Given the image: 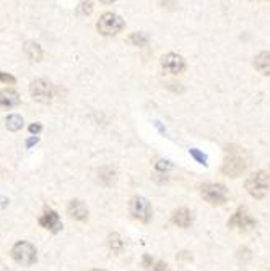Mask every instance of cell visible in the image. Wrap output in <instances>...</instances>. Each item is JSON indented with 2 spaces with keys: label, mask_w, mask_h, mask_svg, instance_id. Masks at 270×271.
<instances>
[{
  "label": "cell",
  "mask_w": 270,
  "mask_h": 271,
  "mask_svg": "<svg viewBox=\"0 0 270 271\" xmlns=\"http://www.w3.org/2000/svg\"><path fill=\"white\" fill-rule=\"evenodd\" d=\"M248 168V158L244 156V151L241 148L228 146L225 151V159L222 166V172L228 177L241 176Z\"/></svg>",
  "instance_id": "cell-1"
},
{
  "label": "cell",
  "mask_w": 270,
  "mask_h": 271,
  "mask_svg": "<svg viewBox=\"0 0 270 271\" xmlns=\"http://www.w3.org/2000/svg\"><path fill=\"white\" fill-rule=\"evenodd\" d=\"M246 187L248 193L256 200H262L267 195L270 188V174L266 171H256L246 179Z\"/></svg>",
  "instance_id": "cell-2"
},
{
  "label": "cell",
  "mask_w": 270,
  "mask_h": 271,
  "mask_svg": "<svg viewBox=\"0 0 270 271\" xmlns=\"http://www.w3.org/2000/svg\"><path fill=\"white\" fill-rule=\"evenodd\" d=\"M96 28L103 36H116L126 28V21L119 15L113 13V11H106V13L100 16Z\"/></svg>",
  "instance_id": "cell-3"
},
{
  "label": "cell",
  "mask_w": 270,
  "mask_h": 271,
  "mask_svg": "<svg viewBox=\"0 0 270 271\" xmlns=\"http://www.w3.org/2000/svg\"><path fill=\"white\" fill-rule=\"evenodd\" d=\"M11 257H13V260L18 265H23V267H31L38 260V254H36L34 245L24 242V240H20V242H16L11 247Z\"/></svg>",
  "instance_id": "cell-4"
},
{
  "label": "cell",
  "mask_w": 270,
  "mask_h": 271,
  "mask_svg": "<svg viewBox=\"0 0 270 271\" xmlns=\"http://www.w3.org/2000/svg\"><path fill=\"white\" fill-rule=\"evenodd\" d=\"M200 195L210 205L220 206L225 205L226 200H228V188L222 185V183H204L200 187Z\"/></svg>",
  "instance_id": "cell-5"
},
{
  "label": "cell",
  "mask_w": 270,
  "mask_h": 271,
  "mask_svg": "<svg viewBox=\"0 0 270 271\" xmlns=\"http://www.w3.org/2000/svg\"><path fill=\"white\" fill-rule=\"evenodd\" d=\"M29 93H31V97L34 101H38L41 104H47L51 102L54 97V86L51 85V82H47V80L38 78L29 85Z\"/></svg>",
  "instance_id": "cell-6"
},
{
  "label": "cell",
  "mask_w": 270,
  "mask_h": 271,
  "mask_svg": "<svg viewBox=\"0 0 270 271\" xmlns=\"http://www.w3.org/2000/svg\"><path fill=\"white\" fill-rule=\"evenodd\" d=\"M228 227L230 229L239 231V232H248V231H253L256 227V219L248 213V209L239 208L228 219Z\"/></svg>",
  "instance_id": "cell-7"
},
{
  "label": "cell",
  "mask_w": 270,
  "mask_h": 271,
  "mask_svg": "<svg viewBox=\"0 0 270 271\" xmlns=\"http://www.w3.org/2000/svg\"><path fill=\"white\" fill-rule=\"evenodd\" d=\"M129 209H131V214L138 219L140 223H148V221L151 219V205L150 201L143 198V196H134V198L131 200V205H129Z\"/></svg>",
  "instance_id": "cell-8"
},
{
  "label": "cell",
  "mask_w": 270,
  "mask_h": 271,
  "mask_svg": "<svg viewBox=\"0 0 270 271\" xmlns=\"http://www.w3.org/2000/svg\"><path fill=\"white\" fill-rule=\"evenodd\" d=\"M161 67L166 72L173 73V75H177V73H182L186 70V60H184V57L179 54L169 52L161 57Z\"/></svg>",
  "instance_id": "cell-9"
},
{
  "label": "cell",
  "mask_w": 270,
  "mask_h": 271,
  "mask_svg": "<svg viewBox=\"0 0 270 271\" xmlns=\"http://www.w3.org/2000/svg\"><path fill=\"white\" fill-rule=\"evenodd\" d=\"M39 224L44 227V229H49L52 232H59L62 229V221H60L59 214L56 211H52V209H47V211L41 214Z\"/></svg>",
  "instance_id": "cell-10"
},
{
  "label": "cell",
  "mask_w": 270,
  "mask_h": 271,
  "mask_svg": "<svg viewBox=\"0 0 270 271\" xmlns=\"http://www.w3.org/2000/svg\"><path fill=\"white\" fill-rule=\"evenodd\" d=\"M67 211H69L70 218H73L75 221H80V223H83V221L88 219V206L85 205L82 200H72L69 203V206H67Z\"/></svg>",
  "instance_id": "cell-11"
},
{
  "label": "cell",
  "mask_w": 270,
  "mask_h": 271,
  "mask_svg": "<svg viewBox=\"0 0 270 271\" xmlns=\"http://www.w3.org/2000/svg\"><path fill=\"white\" fill-rule=\"evenodd\" d=\"M20 104V94L15 90H2L0 91V107L10 109Z\"/></svg>",
  "instance_id": "cell-12"
},
{
  "label": "cell",
  "mask_w": 270,
  "mask_h": 271,
  "mask_svg": "<svg viewBox=\"0 0 270 271\" xmlns=\"http://www.w3.org/2000/svg\"><path fill=\"white\" fill-rule=\"evenodd\" d=\"M173 223L177 227H182V229H186V227H189V226H191V223H192L191 211H189L187 208H177L176 211L173 213Z\"/></svg>",
  "instance_id": "cell-13"
},
{
  "label": "cell",
  "mask_w": 270,
  "mask_h": 271,
  "mask_svg": "<svg viewBox=\"0 0 270 271\" xmlns=\"http://www.w3.org/2000/svg\"><path fill=\"white\" fill-rule=\"evenodd\" d=\"M254 67L262 75H270V52L264 51L254 57Z\"/></svg>",
  "instance_id": "cell-14"
},
{
  "label": "cell",
  "mask_w": 270,
  "mask_h": 271,
  "mask_svg": "<svg viewBox=\"0 0 270 271\" xmlns=\"http://www.w3.org/2000/svg\"><path fill=\"white\" fill-rule=\"evenodd\" d=\"M23 51H24V54H26V57L29 60H33V62H39V60L42 59V49L38 42H34V41L24 42Z\"/></svg>",
  "instance_id": "cell-15"
},
{
  "label": "cell",
  "mask_w": 270,
  "mask_h": 271,
  "mask_svg": "<svg viewBox=\"0 0 270 271\" xmlns=\"http://www.w3.org/2000/svg\"><path fill=\"white\" fill-rule=\"evenodd\" d=\"M23 117L21 115H18V114H11L8 115L7 119H5V125H7V128L10 132H18V130H21L23 128Z\"/></svg>",
  "instance_id": "cell-16"
},
{
  "label": "cell",
  "mask_w": 270,
  "mask_h": 271,
  "mask_svg": "<svg viewBox=\"0 0 270 271\" xmlns=\"http://www.w3.org/2000/svg\"><path fill=\"white\" fill-rule=\"evenodd\" d=\"M108 245L109 249H111L114 254H121L122 250H124V242H122V239L118 232H113L108 236Z\"/></svg>",
  "instance_id": "cell-17"
},
{
  "label": "cell",
  "mask_w": 270,
  "mask_h": 271,
  "mask_svg": "<svg viewBox=\"0 0 270 271\" xmlns=\"http://www.w3.org/2000/svg\"><path fill=\"white\" fill-rule=\"evenodd\" d=\"M131 41L134 42V44H137V46H145L148 39H146V36L142 34V33H135V34L131 36Z\"/></svg>",
  "instance_id": "cell-18"
},
{
  "label": "cell",
  "mask_w": 270,
  "mask_h": 271,
  "mask_svg": "<svg viewBox=\"0 0 270 271\" xmlns=\"http://www.w3.org/2000/svg\"><path fill=\"white\" fill-rule=\"evenodd\" d=\"M91 10H93V3L91 2H82L78 5V13L82 15H90Z\"/></svg>",
  "instance_id": "cell-19"
},
{
  "label": "cell",
  "mask_w": 270,
  "mask_h": 271,
  "mask_svg": "<svg viewBox=\"0 0 270 271\" xmlns=\"http://www.w3.org/2000/svg\"><path fill=\"white\" fill-rule=\"evenodd\" d=\"M151 271H171V270H169V267H168V263H166V262L158 260V262H155V265H153Z\"/></svg>",
  "instance_id": "cell-20"
},
{
  "label": "cell",
  "mask_w": 270,
  "mask_h": 271,
  "mask_svg": "<svg viewBox=\"0 0 270 271\" xmlns=\"http://www.w3.org/2000/svg\"><path fill=\"white\" fill-rule=\"evenodd\" d=\"M0 82H2V83H8V85H15L16 78L8 75V73H5V72H0Z\"/></svg>",
  "instance_id": "cell-21"
},
{
  "label": "cell",
  "mask_w": 270,
  "mask_h": 271,
  "mask_svg": "<svg viewBox=\"0 0 270 271\" xmlns=\"http://www.w3.org/2000/svg\"><path fill=\"white\" fill-rule=\"evenodd\" d=\"M191 155L197 159L199 163H202V164H205V161H207V158H205V155H202V153H199L197 150H191Z\"/></svg>",
  "instance_id": "cell-22"
},
{
  "label": "cell",
  "mask_w": 270,
  "mask_h": 271,
  "mask_svg": "<svg viewBox=\"0 0 270 271\" xmlns=\"http://www.w3.org/2000/svg\"><path fill=\"white\" fill-rule=\"evenodd\" d=\"M28 130H29V133H34L36 135V133H39L42 130V127L39 124H33V125H29Z\"/></svg>",
  "instance_id": "cell-23"
},
{
  "label": "cell",
  "mask_w": 270,
  "mask_h": 271,
  "mask_svg": "<svg viewBox=\"0 0 270 271\" xmlns=\"http://www.w3.org/2000/svg\"><path fill=\"white\" fill-rule=\"evenodd\" d=\"M38 143V138H29L28 141H26V146L29 148V146H33V145H36Z\"/></svg>",
  "instance_id": "cell-24"
},
{
  "label": "cell",
  "mask_w": 270,
  "mask_h": 271,
  "mask_svg": "<svg viewBox=\"0 0 270 271\" xmlns=\"http://www.w3.org/2000/svg\"><path fill=\"white\" fill-rule=\"evenodd\" d=\"M8 203V198H5V196H0V206H5Z\"/></svg>",
  "instance_id": "cell-25"
},
{
  "label": "cell",
  "mask_w": 270,
  "mask_h": 271,
  "mask_svg": "<svg viewBox=\"0 0 270 271\" xmlns=\"http://www.w3.org/2000/svg\"><path fill=\"white\" fill-rule=\"evenodd\" d=\"M3 172H5V171L2 169V166H0V176H2V174H3Z\"/></svg>",
  "instance_id": "cell-26"
},
{
  "label": "cell",
  "mask_w": 270,
  "mask_h": 271,
  "mask_svg": "<svg viewBox=\"0 0 270 271\" xmlns=\"http://www.w3.org/2000/svg\"><path fill=\"white\" fill-rule=\"evenodd\" d=\"M91 271H104V270H91Z\"/></svg>",
  "instance_id": "cell-27"
}]
</instances>
